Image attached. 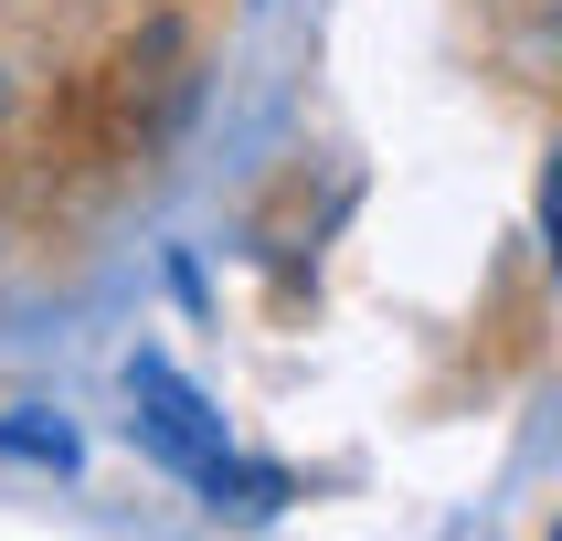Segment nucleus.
I'll return each instance as SVG.
<instances>
[{"mask_svg":"<svg viewBox=\"0 0 562 541\" xmlns=\"http://www.w3.org/2000/svg\"><path fill=\"white\" fill-rule=\"evenodd\" d=\"M127 425H138V446H149L159 467L191 477L213 509H223V499H245V509H277V499H286V477L245 467L234 436H223V414H213V393H202L181 361H159V350L127 361Z\"/></svg>","mask_w":562,"mask_h":541,"instance_id":"f257e3e1","label":"nucleus"},{"mask_svg":"<svg viewBox=\"0 0 562 541\" xmlns=\"http://www.w3.org/2000/svg\"><path fill=\"white\" fill-rule=\"evenodd\" d=\"M0 446H11V457H32V467H75V436H64V425H43V414H11V425H0Z\"/></svg>","mask_w":562,"mask_h":541,"instance_id":"f03ea898","label":"nucleus"},{"mask_svg":"<svg viewBox=\"0 0 562 541\" xmlns=\"http://www.w3.org/2000/svg\"><path fill=\"white\" fill-rule=\"evenodd\" d=\"M541 245H552V277H562V149L541 159Z\"/></svg>","mask_w":562,"mask_h":541,"instance_id":"7ed1b4c3","label":"nucleus"},{"mask_svg":"<svg viewBox=\"0 0 562 541\" xmlns=\"http://www.w3.org/2000/svg\"><path fill=\"white\" fill-rule=\"evenodd\" d=\"M0 106H11V86H0Z\"/></svg>","mask_w":562,"mask_h":541,"instance_id":"20e7f679","label":"nucleus"}]
</instances>
